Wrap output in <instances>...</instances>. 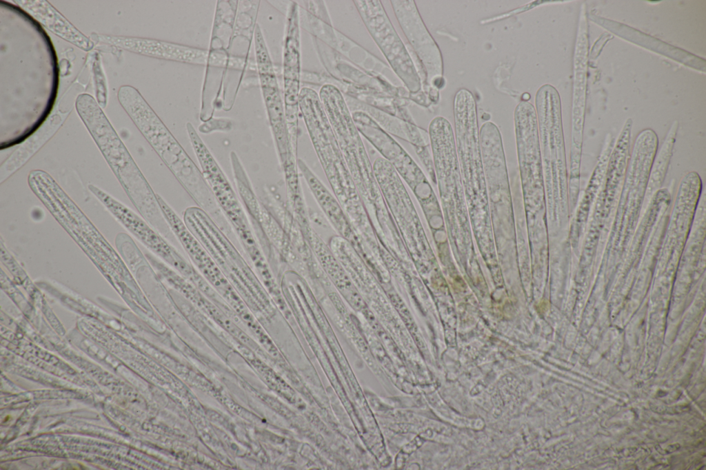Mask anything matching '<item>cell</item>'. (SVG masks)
Segmentation results:
<instances>
[{
    "instance_id": "obj_1",
    "label": "cell",
    "mask_w": 706,
    "mask_h": 470,
    "mask_svg": "<svg viewBox=\"0 0 706 470\" xmlns=\"http://www.w3.org/2000/svg\"><path fill=\"white\" fill-rule=\"evenodd\" d=\"M117 98L135 126L192 200L205 212L220 214L221 209L201 170L140 92L133 86L122 85Z\"/></svg>"
},
{
    "instance_id": "obj_2",
    "label": "cell",
    "mask_w": 706,
    "mask_h": 470,
    "mask_svg": "<svg viewBox=\"0 0 706 470\" xmlns=\"http://www.w3.org/2000/svg\"><path fill=\"white\" fill-rule=\"evenodd\" d=\"M77 112L125 194L139 213L152 224L165 219L149 183L96 99L79 94Z\"/></svg>"
},
{
    "instance_id": "obj_3",
    "label": "cell",
    "mask_w": 706,
    "mask_h": 470,
    "mask_svg": "<svg viewBox=\"0 0 706 470\" xmlns=\"http://www.w3.org/2000/svg\"><path fill=\"white\" fill-rule=\"evenodd\" d=\"M454 139L461 178L469 212L481 229L488 212L485 174L482 160L476 104L467 89L458 90L454 99Z\"/></svg>"
},
{
    "instance_id": "obj_4",
    "label": "cell",
    "mask_w": 706,
    "mask_h": 470,
    "mask_svg": "<svg viewBox=\"0 0 706 470\" xmlns=\"http://www.w3.org/2000/svg\"><path fill=\"white\" fill-rule=\"evenodd\" d=\"M535 110L545 183L546 203L550 209L567 198L565 152L560 96L552 85L539 88Z\"/></svg>"
},
{
    "instance_id": "obj_5",
    "label": "cell",
    "mask_w": 706,
    "mask_h": 470,
    "mask_svg": "<svg viewBox=\"0 0 706 470\" xmlns=\"http://www.w3.org/2000/svg\"><path fill=\"white\" fill-rule=\"evenodd\" d=\"M371 37L395 74L411 93L421 90L422 81L406 46L379 0L353 1Z\"/></svg>"
},
{
    "instance_id": "obj_6",
    "label": "cell",
    "mask_w": 706,
    "mask_h": 470,
    "mask_svg": "<svg viewBox=\"0 0 706 470\" xmlns=\"http://www.w3.org/2000/svg\"><path fill=\"white\" fill-rule=\"evenodd\" d=\"M390 3L401 28L423 66L426 82L434 86L436 80H440L443 75L442 56L415 1L392 0Z\"/></svg>"
},
{
    "instance_id": "obj_7",
    "label": "cell",
    "mask_w": 706,
    "mask_h": 470,
    "mask_svg": "<svg viewBox=\"0 0 706 470\" xmlns=\"http://www.w3.org/2000/svg\"><path fill=\"white\" fill-rule=\"evenodd\" d=\"M92 40L109 44L141 55L182 63L205 65L209 51L195 47L157 39L92 34Z\"/></svg>"
},
{
    "instance_id": "obj_8",
    "label": "cell",
    "mask_w": 706,
    "mask_h": 470,
    "mask_svg": "<svg viewBox=\"0 0 706 470\" xmlns=\"http://www.w3.org/2000/svg\"><path fill=\"white\" fill-rule=\"evenodd\" d=\"M301 75L300 28L298 6L288 10L283 50L284 107L287 123L297 124Z\"/></svg>"
},
{
    "instance_id": "obj_9",
    "label": "cell",
    "mask_w": 706,
    "mask_h": 470,
    "mask_svg": "<svg viewBox=\"0 0 706 470\" xmlns=\"http://www.w3.org/2000/svg\"><path fill=\"white\" fill-rule=\"evenodd\" d=\"M88 190L142 243L174 267L181 255L132 211L101 188L90 184Z\"/></svg>"
},
{
    "instance_id": "obj_10",
    "label": "cell",
    "mask_w": 706,
    "mask_h": 470,
    "mask_svg": "<svg viewBox=\"0 0 706 470\" xmlns=\"http://www.w3.org/2000/svg\"><path fill=\"white\" fill-rule=\"evenodd\" d=\"M256 69L280 161L285 166L289 159L294 156V152L290 142L285 107L272 62L271 60L260 62L256 65Z\"/></svg>"
},
{
    "instance_id": "obj_11",
    "label": "cell",
    "mask_w": 706,
    "mask_h": 470,
    "mask_svg": "<svg viewBox=\"0 0 706 470\" xmlns=\"http://www.w3.org/2000/svg\"><path fill=\"white\" fill-rule=\"evenodd\" d=\"M157 198L162 214L194 263L216 287L223 292L231 288L212 258L175 212L158 194Z\"/></svg>"
},
{
    "instance_id": "obj_12",
    "label": "cell",
    "mask_w": 706,
    "mask_h": 470,
    "mask_svg": "<svg viewBox=\"0 0 706 470\" xmlns=\"http://www.w3.org/2000/svg\"><path fill=\"white\" fill-rule=\"evenodd\" d=\"M12 2L17 3L51 32L79 48L88 52L94 46L92 39L81 32L48 1L15 0Z\"/></svg>"
},
{
    "instance_id": "obj_13",
    "label": "cell",
    "mask_w": 706,
    "mask_h": 470,
    "mask_svg": "<svg viewBox=\"0 0 706 470\" xmlns=\"http://www.w3.org/2000/svg\"><path fill=\"white\" fill-rule=\"evenodd\" d=\"M60 118L57 115L53 116L39 131V133L28 140L1 164L0 167L1 183L27 163L39 147L55 132L60 125Z\"/></svg>"
},
{
    "instance_id": "obj_14",
    "label": "cell",
    "mask_w": 706,
    "mask_h": 470,
    "mask_svg": "<svg viewBox=\"0 0 706 470\" xmlns=\"http://www.w3.org/2000/svg\"><path fill=\"white\" fill-rule=\"evenodd\" d=\"M678 127V123L676 121L672 124L661 147L655 154L648 176L644 197L645 201L652 198L660 189L672 155Z\"/></svg>"
},
{
    "instance_id": "obj_15",
    "label": "cell",
    "mask_w": 706,
    "mask_h": 470,
    "mask_svg": "<svg viewBox=\"0 0 706 470\" xmlns=\"http://www.w3.org/2000/svg\"><path fill=\"white\" fill-rule=\"evenodd\" d=\"M100 59L97 54L93 57L92 70L93 80L95 87L96 101L101 108H104L107 104V87L105 75L102 70Z\"/></svg>"
}]
</instances>
